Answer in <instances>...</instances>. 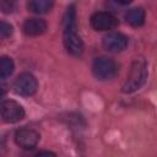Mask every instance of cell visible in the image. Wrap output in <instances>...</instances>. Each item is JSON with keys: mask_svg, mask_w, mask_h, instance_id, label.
I'll use <instances>...</instances> for the list:
<instances>
[{"mask_svg": "<svg viewBox=\"0 0 157 157\" xmlns=\"http://www.w3.org/2000/svg\"><path fill=\"white\" fill-rule=\"evenodd\" d=\"M64 47L72 56H80L83 52V43L76 32V10L70 5L64 15Z\"/></svg>", "mask_w": 157, "mask_h": 157, "instance_id": "cell-1", "label": "cell"}, {"mask_svg": "<svg viewBox=\"0 0 157 157\" xmlns=\"http://www.w3.org/2000/svg\"><path fill=\"white\" fill-rule=\"evenodd\" d=\"M147 78V64L142 58H136L130 67L129 75L121 86L124 93H132L141 88Z\"/></svg>", "mask_w": 157, "mask_h": 157, "instance_id": "cell-2", "label": "cell"}, {"mask_svg": "<svg viewBox=\"0 0 157 157\" xmlns=\"http://www.w3.org/2000/svg\"><path fill=\"white\" fill-rule=\"evenodd\" d=\"M119 65L117 61L108 56H99L96 58L92 64V72L93 75L102 81L112 80L118 75Z\"/></svg>", "mask_w": 157, "mask_h": 157, "instance_id": "cell-3", "label": "cell"}, {"mask_svg": "<svg viewBox=\"0 0 157 157\" xmlns=\"http://www.w3.org/2000/svg\"><path fill=\"white\" fill-rule=\"evenodd\" d=\"M0 113H1V118L5 123H17L20 120H22L25 118V109L23 107L17 103L16 101L12 99H7V101H2L1 105H0Z\"/></svg>", "mask_w": 157, "mask_h": 157, "instance_id": "cell-4", "label": "cell"}, {"mask_svg": "<svg viewBox=\"0 0 157 157\" xmlns=\"http://www.w3.org/2000/svg\"><path fill=\"white\" fill-rule=\"evenodd\" d=\"M38 87L37 78L29 72L20 74L13 81V91L20 96H32Z\"/></svg>", "mask_w": 157, "mask_h": 157, "instance_id": "cell-5", "label": "cell"}, {"mask_svg": "<svg viewBox=\"0 0 157 157\" xmlns=\"http://www.w3.org/2000/svg\"><path fill=\"white\" fill-rule=\"evenodd\" d=\"M90 23L96 31H110L119 25L118 18L114 15L104 11L94 12L90 18Z\"/></svg>", "mask_w": 157, "mask_h": 157, "instance_id": "cell-6", "label": "cell"}, {"mask_svg": "<svg viewBox=\"0 0 157 157\" xmlns=\"http://www.w3.org/2000/svg\"><path fill=\"white\" fill-rule=\"evenodd\" d=\"M40 139L39 132L33 129L22 128L15 132V142L23 150H33Z\"/></svg>", "mask_w": 157, "mask_h": 157, "instance_id": "cell-7", "label": "cell"}, {"mask_svg": "<svg viewBox=\"0 0 157 157\" xmlns=\"http://www.w3.org/2000/svg\"><path fill=\"white\" fill-rule=\"evenodd\" d=\"M102 43L105 50L110 53H119V52H123L128 47V38L123 33L110 32L103 37Z\"/></svg>", "mask_w": 157, "mask_h": 157, "instance_id": "cell-8", "label": "cell"}, {"mask_svg": "<svg viewBox=\"0 0 157 157\" xmlns=\"http://www.w3.org/2000/svg\"><path fill=\"white\" fill-rule=\"evenodd\" d=\"M22 29H23V33L26 36L37 37V36H40V34H43L45 32L47 22L44 20H42V18H36V17L27 18L23 22Z\"/></svg>", "mask_w": 157, "mask_h": 157, "instance_id": "cell-9", "label": "cell"}, {"mask_svg": "<svg viewBox=\"0 0 157 157\" xmlns=\"http://www.w3.org/2000/svg\"><path fill=\"white\" fill-rule=\"evenodd\" d=\"M54 6V0H29L27 2V7L33 13H47Z\"/></svg>", "mask_w": 157, "mask_h": 157, "instance_id": "cell-10", "label": "cell"}, {"mask_svg": "<svg viewBox=\"0 0 157 157\" xmlns=\"http://www.w3.org/2000/svg\"><path fill=\"white\" fill-rule=\"evenodd\" d=\"M125 20L132 27H140L145 22V11L141 7H132L125 13Z\"/></svg>", "mask_w": 157, "mask_h": 157, "instance_id": "cell-11", "label": "cell"}, {"mask_svg": "<svg viewBox=\"0 0 157 157\" xmlns=\"http://www.w3.org/2000/svg\"><path fill=\"white\" fill-rule=\"evenodd\" d=\"M15 65L11 58L9 56H2L0 60V77L1 80H5L6 77H9L12 72H13Z\"/></svg>", "mask_w": 157, "mask_h": 157, "instance_id": "cell-12", "label": "cell"}, {"mask_svg": "<svg viewBox=\"0 0 157 157\" xmlns=\"http://www.w3.org/2000/svg\"><path fill=\"white\" fill-rule=\"evenodd\" d=\"M17 7V0H1V10L4 13H11Z\"/></svg>", "mask_w": 157, "mask_h": 157, "instance_id": "cell-13", "label": "cell"}, {"mask_svg": "<svg viewBox=\"0 0 157 157\" xmlns=\"http://www.w3.org/2000/svg\"><path fill=\"white\" fill-rule=\"evenodd\" d=\"M13 33V27L12 25L7 23V22H1L0 23V36L2 38H6V37H10L11 34Z\"/></svg>", "mask_w": 157, "mask_h": 157, "instance_id": "cell-14", "label": "cell"}, {"mask_svg": "<svg viewBox=\"0 0 157 157\" xmlns=\"http://www.w3.org/2000/svg\"><path fill=\"white\" fill-rule=\"evenodd\" d=\"M114 1H117L118 4H121V5H128V4L132 2L134 0H114Z\"/></svg>", "mask_w": 157, "mask_h": 157, "instance_id": "cell-15", "label": "cell"}, {"mask_svg": "<svg viewBox=\"0 0 157 157\" xmlns=\"http://www.w3.org/2000/svg\"><path fill=\"white\" fill-rule=\"evenodd\" d=\"M37 155L40 156V155H54V153H53V152H49V151H39Z\"/></svg>", "mask_w": 157, "mask_h": 157, "instance_id": "cell-16", "label": "cell"}]
</instances>
